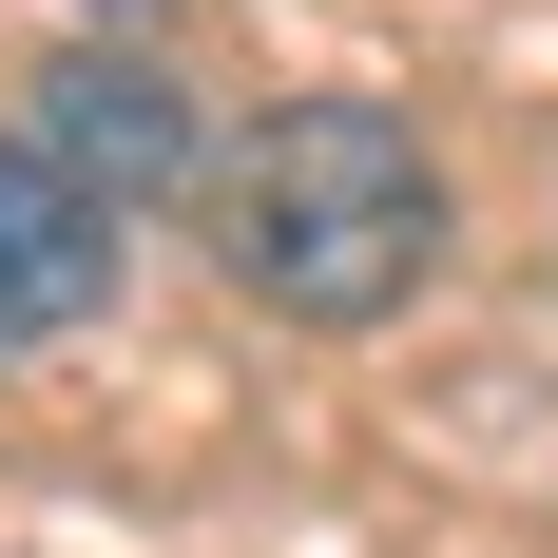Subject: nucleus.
Returning <instances> with one entry per match:
<instances>
[{
  "mask_svg": "<svg viewBox=\"0 0 558 558\" xmlns=\"http://www.w3.org/2000/svg\"><path fill=\"white\" fill-rule=\"evenodd\" d=\"M213 231L289 328H386L444 270V173H424V135L386 97H289L213 155Z\"/></svg>",
  "mask_w": 558,
  "mask_h": 558,
  "instance_id": "f257e3e1",
  "label": "nucleus"
},
{
  "mask_svg": "<svg viewBox=\"0 0 558 558\" xmlns=\"http://www.w3.org/2000/svg\"><path fill=\"white\" fill-rule=\"evenodd\" d=\"M20 135H39L58 173H77V193H97V213H135V193H193V173H213V116L173 97L155 58H116V39H77L39 77V116H20Z\"/></svg>",
  "mask_w": 558,
  "mask_h": 558,
  "instance_id": "f03ea898",
  "label": "nucleus"
},
{
  "mask_svg": "<svg viewBox=\"0 0 558 558\" xmlns=\"http://www.w3.org/2000/svg\"><path fill=\"white\" fill-rule=\"evenodd\" d=\"M97 308H116V213L39 155V135H0V366L77 347Z\"/></svg>",
  "mask_w": 558,
  "mask_h": 558,
  "instance_id": "7ed1b4c3",
  "label": "nucleus"
}]
</instances>
